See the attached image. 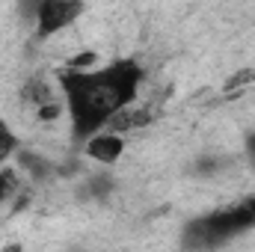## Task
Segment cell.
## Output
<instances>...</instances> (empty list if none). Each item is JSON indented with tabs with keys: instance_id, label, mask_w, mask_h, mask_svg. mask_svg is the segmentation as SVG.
Here are the masks:
<instances>
[{
	"instance_id": "1",
	"label": "cell",
	"mask_w": 255,
	"mask_h": 252,
	"mask_svg": "<svg viewBox=\"0 0 255 252\" xmlns=\"http://www.w3.org/2000/svg\"><path fill=\"white\" fill-rule=\"evenodd\" d=\"M60 89H63L65 107L71 116V125L77 133H83L86 139L125 110L128 104H133L136 89L142 83V68L133 60H122L98 71H68L60 74Z\"/></svg>"
},
{
	"instance_id": "4",
	"label": "cell",
	"mask_w": 255,
	"mask_h": 252,
	"mask_svg": "<svg viewBox=\"0 0 255 252\" xmlns=\"http://www.w3.org/2000/svg\"><path fill=\"white\" fill-rule=\"evenodd\" d=\"M255 83V68H241V71H235L226 83H223V92H226V98H238L244 89H250Z\"/></svg>"
},
{
	"instance_id": "5",
	"label": "cell",
	"mask_w": 255,
	"mask_h": 252,
	"mask_svg": "<svg viewBox=\"0 0 255 252\" xmlns=\"http://www.w3.org/2000/svg\"><path fill=\"white\" fill-rule=\"evenodd\" d=\"M21 190V175L15 166H0V205L9 202L12 196H18Z\"/></svg>"
},
{
	"instance_id": "9",
	"label": "cell",
	"mask_w": 255,
	"mask_h": 252,
	"mask_svg": "<svg viewBox=\"0 0 255 252\" xmlns=\"http://www.w3.org/2000/svg\"><path fill=\"white\" fill-rule=\"evenodd\" d=\"M0 252H24V247H21V244L15 241V244H6V247H3Z\"/></svg>"
},
{
	"instance_id": "6",
	"label": "cell",
	"mask_w": 255,
	"mask_h": 252,
	"mask_svg": "<svg viewBox=\"0 0 255 252\" xmlns=\"http://www.w3.org/2000/svg\"><path fill=\"white\" fill-rule=\"evenodd\" d=\"M33 113H36V119L42 125H54V122H60L65 113H68V107H65V98H57V101H48V104L36 107Z\"/></svg>"
},
{
	"instance_id": "2",
	"label": "cell",
	"mask_w": 255,
	"mask_h": 252,
	"mask_svg": "<svg viewBox=\"0 0 255 252\" xmlns=\"http://www.w3.org/2000/svg\"><path fill=\"white\" fill-rule=\"evenodd\" d=\"M83 6L74 3V0H42L36 3V36L48 39V36H57L63 33L65 27H71L77 18H80Z\"/></svg>"
},
{
	"instance_id": "3",
	"label": "cell",
	"mask_w": 255,
	"mask_h": 252,
	"mask_svg": "<svg viewBox=\"0 0 255 252\" xmlns=\"http://www.w3.org/2000/svg\"><path fill=\"white\" fill-rule=\"evenodd\" d=\"M125 136L122 133H113V130H98V133H92L89 139H86V145H83V151H86V157L89 160H95L98 166H113V163H119L122 157H125Z\"/></svg>"
},
{
	"instance_id": "8",
	"label": "cell",
	"mask_w": 255,
	"mask_h": 252,
	"mask_svg": "<svg viewBox=\"0 0 255 252\" xmlns=\"http://www.w3.org/2000/svg\"><path fill=\"white\" fill-rule=\"evenodd\" d=\"M98 65H101V57L95 51H77L65 68L68 71H98Z\"/></svg>"
},
{
	"instance_id": "7",
	"label": "cell",
	"mask_w": 255,
	"mask_h": 252,
	"mask_svg": "<svg viewBox=\"0 0 255 252\" xmlns=\"http://www.w3.org/2000/svg\"><path fill=\"white\" fill-rule=\"evenodd\" d=\"M15 151H18V136H15V130L9 127V122L0 119V166H3Z\"/></svg>"
}]
</instances>
